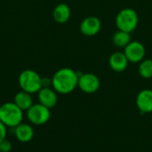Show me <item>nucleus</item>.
Wrapping results in <instances>:
<instances>
[{
	"instance_id": "nucleus-1",
	"label": "nucleus",
	"mask_w": 152,
	"mask_h": 152,
	"mask_svg": "<svg viewBox=\"0 0 152 152\" xmlns=\"http://www.w3.org/2000/svg\"><path fill=\"white\" fill-rule=\"evenodd\" d=\"M78 77V73L70 68L60 69L52 77V87L57 94H70L77 87Z\"/></svg>"
},
{
	"instance_id": "nucleus-2",
	"label": "nucleus",
	"mask_w": 152,
	"mask_h": 152,
	"mask_svg": "<svg viewBox=\"0 0 152 152\" xmlns=\"http://www.w3.org/2000/svg\"><path fill=\"white\" fill-rule=\"evenodd\" d=\"M0 121L6 127L14 128L23 121V110L14 102H4L0 106Z\"/></svg>"
},
{
	"instance_id": "nucleus-3",
	"label": "nucleus",
	"mask_w": 152,
	"mask_h": 152,
	"mask_svg": "<svg viewBox=\"0 0 152 152\" xmlns=\"http://www.w3.org/2000/svg\"><path fill=\"white\" fill-rule=\"evenodd\" d=\"M18 83L22 91L31 94H37L43 87L42 77L33 69H25L21 71L18 77Z\"/></svg>"
},
{
	"instance_id": "nucleus-4",
	"label": "nucleus",
	"mask_w": 152,
	"mask_h": 152,
	"mask_svg": "<svg viewBox=\"0 0 152 152\" xmlns=\"http://www.w3.org/2000/svg\"><path fill=\"white\" fill-rule=\"evenodd\" d=\"M139 23V16L135 10L126 7L118 12L116 16V26L118 29L132 33Z\"/></svg>"
},
{
	"instance_id": "nucleus-5",
	"label": "nucleus",
	"mask_w": 152,
	"mask_h": 152,
	"mask_svg": "<svg viewBox=\"0 0 152 152\" xmlns=\"http://www.w3.org/2000/svg\"><path fill=\"white\" fill-rule=\"evenodd\" d=\"M27 118L30 124L34 126H42L46 124L51 118L50 109L38 103H34L27 110Z\"/></svg>"
},
{
	"instance_id": "nucleus-6",
	"label": "nucleus",
	"mask_w": 152,
	"mask_h": 152,
	"mask_svg": "<svg viewBox=\"0 0 152 152\" xmlns=\"http://www.w3.org/2000/svg\"><path fill=\"white\" fill-rule=\"evenodd\" d=\"M101 86L100 78L94 73H84L79 75L77 87L86 94H94Z\"/></svg>"
},
{
	"instance_id": "nucleus-7",
	"label": "nucleus",
	"mask_w": 152,
	"mask_h": 152,
	"mask_svg": "<svg viewBox=\"0 0 152 152\" xmlns=\"http://www.w3.org/2000/svg\"><path fill=\"white\" fill-rule=\"evenodd\" d=\"M124 53L126 56L129 62L139 63L144 60L146 54V49L142 43L139 41H131L125 48Z\"/></svg>"
},
{
	"instance_id": "nucleus-8",
	"label": "nucleus",
	"mask_w": 152,
	"mask_h": 152,
	"mask_svg": "<svg viewBox=\"0 0 152 152\" xmlns=\"http://www.w3.org/2000/svg\"><path fill=\"white\" fill-rule=\"evenodd\" d=\"M102 28V21L96 16H88L80 23V31L86 37L96 36Z\"/></svg>"
},
{
	"instance_id": "nucleus-9",
	"label": "nucleus",
	"mask_w": 152,
	"mask_h": 152,
	"mask_svg": "<svg viewBox=\"0 0 152 152\" xmlns=\"http://www.w3.org/2000/svg\"><path fill=\"white\" fill-rule=\"evenodd\" d=\"M38 102L48 109L55 107L58 102L56 91L53 87H42L37 93Z\"/></svg>"
},
{
	"instance_id": "nucleus-10",
	"label": "nucleus",
	"mask_w": 152,
	"mask_h": 152,
	"mask_svg": "<svg viewBox=\"0 0 152 152\" xmlns=\"http://www.w3.org/2000/svg\"><path fill=\"white\" fill-rule=\"evenodd\" d=\"M136 106L142 114L152 112V90L143 89L136 97Z\"/></svg>"
},
{
	"instance_id": "nucleus-11",
	"label": "nucleus",
	"mask_w": 152,
	"mask_h": 152,
	"mask_svg": "<svg viewBox=\"0 0 152 152\" xmlns=\"http://www.w3.org/2000/svg\"><path fill=\"white\" fill-rule=\"evenodd\" d=\"M129 61L125 55L124 52H115L109 59V65L110 69L115 72H124L128 66Z\"/></svg>"
},
{
	"instance_id": "nucleus-12",
	"label": "nucleus",
	"mask_w": 152,
	"mask_h": 152,
	"mask_svg": "<svg viewBox=\"0 0 152 152\" xmlns=\"http://www.w3.org/2000/svg\"><path fill=\"white\" fill-rule=\"evenodd\" d=\"M35 132L31 125L21 122L16 127H14V135L16 139L20 142H28L34 137Z\"/></svg>"
},
{
	"instance_id": "nucleus-13",
	"label": "nucleus",
	"mask_w": 152,
	"mask_h": 152,
	"mask_svg": "<svg viewBox=\"0 0 152 152\" xmlns=\"http://www.w3.org/2000/svg\"><path fill=\"white\" fill-rule=\"evenodd\" d=\"M70 14H71V11L69 6L64 3L57 4L53 11V20L59 24L66 23L70 18Z\"/></svg>"
},
{
	"instance_id": "nucleus-14",
	"label": "nucleus",
	"mask_w": 152,
	"mask_h": 152,
	"mask_svg": "<svg viewBox=\"0 0 152 152\" xmlns=\"http://www.w3.org/2000/svg\"><path fill=\"white\" fill-rule=\"evenodd\" d=\"M13 102L23 111H27L34 104L31 94L22 90H20L15 94Z\"/></svg>"
},
{
	"instance_id": "nucleus-15",
	"label": "nucleus",
	"mask_w": 152,
	"mask_h": 152,
	"mask_svg": "<svg viewBox=\"0 0 152 152\" xmlns=\"http://www.w3.org/2000/svg\"><path fill=\"white\" fill-rule=\"evenodd\" d=\"M132 41L131 33L118 29L112 37V43L118 48H125Z\"/></svg>"
},
{
	"instance_id": "nucleus-16",
	"label": "nucleus",
	"mask_w": 152,
	"mask_h": 152,
	"mask_svg": "<svg viewBox=\"0 0 152 152\" xmlns=\"http://www.w3.org/2000/svg\"><path fill=\"white\" fill-rule=\"evenodd\" d=\"M138 72L142 78L149 79L152 77V60L144 59L139 62Z\"/></svg>"
},
{
	"instance_id": "nucleus-17",
	"label": "nucleus",
	"mask_w": 152,
	"mask_h": 152,
	"mask_svg": "<svg viewBox=\"0 0 152 152\" xmlns=\"http://www.w3.org/2000/svg\"><path fill=\"white\" fill-rule=\"evenodd\" d=\"M12 149V145L9 140L4 139L0 142V152H11Z\"/></svg>"
},
{
	"instance_id": "nucleus-18",
	"label": "nucleus",
	"mask_w": 152,
	"mask_h": 152,
	"mask_svg": "<svg viewBox=\"0 0 152 152\" xmlns=\"http://www.w3.org/2000/svg\"><path fill=\"white\" fill-rule=\"evenodd\" d=\"M7 136V127L0 121V142L6 139Z\"/></svg>"
}]
</instances>
